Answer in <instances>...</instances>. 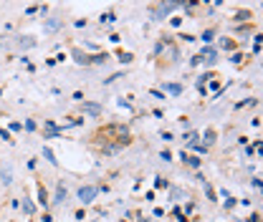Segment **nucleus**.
<instances>
[{
	"label": "nucleus",
	"mask_w": 263,
	"mask_h": 222,
	"mask_svg": "<svg viewBox=\"0 0 263 222\" xmlns=\"http://www.w3.org/2000/svg\"><path fill=\"white\" fill-rule=\"evenodd\" d=\"M182 162H187V167H193V169L200 167V157H187L185 152H182Z\"/></svg>",
	"instance_id": "nucleus-10"
},
{
	"label": "nucleus",
	"mask_w": 263,
	"mask_h": 222,
	"mask_svg": "<svg viewBox=\"0 0 263 222\" xmlns=\"http://www.w3.org/2000/svg\"><path fill=\"white\" fill-rule=\"evenodd\" d=\"M99 139H104V144H114V142H132L129 127L127 124H106L97 131Z\"/></svg>",
	"instance_id": "nucleus-1"
},
{
	"label": "nucleus",
	"mask_w": 263,
	"mask_h": 222,
	"mask_svg": "<svg viewBox=\"0 0 263 222\" xmlns=\"http://www.w3.org/2000/svg\"><path fill=\"white\" fill-rule=\"evenodd\" d=\"M97 194H99V187H94V185H84V187H79V192H76V197L84 205H91L97 199Z\"/></svg>",
	"instance_id": "nucleus-2"
},
{
	"label": "nucleus",
	"mask_w": 263,
	"mask_h": 222,
	"mask_svg": "<svg viewBox=\"0 0 263 222\" xmlns=\"http://www.w3.org/2000/svg\"><path fill=\"white\" fill-rule=\"evenodd\" d=\"M248 18H251V15H248V13H243V10H240V13H235V23H243V21H248Z\"/></svg>",
	"instance_id": "nucleus-17"
},
{
	"label": "nucleus",
	"mask_w": 263,
	"mask_h": 222,
	"mask_svg": "<svg viewBox=\"0 0 263 222\" xmlns=\"http://www.w3.org/2000/svg\"><path fill=\"white\" fill-rule=\"evenodd\" d=\"M26 129H28V131H33V129H35V122H31V119H28V122H26Z\"/></svg>",
	"instance_id": "nucleus-23"
},
{
	"label": "nucleus",
	"mask_w": 263,
	"mask_h": 222,
	"mask_svg": "<svg viewBox=\"0 0 263 222\" xmlns=\"http://www.w3.org/2000/svg\"><path fill=\"white\" fill-rule=\"evenodd\" d=\"M215 136H218V134H215V129H208V131H205V142H202V147H205V149H208V147H213V144H215Z\"/></svg>",
	"instance_id": "nucleus-8"
},
{
	"label": "nucleus",
	"mask_w": 263,
	"mask_h": 222,
	"mask_svg": "<svg viewBox=\"0 0 263 222\" xmlns=\"http://www.w3.org/2000/svg\"><path fill=\"white\" fill-rule=\"evenodd\" d=\"M109 61V53H97V56H91V64H106Z\"/></svg>",
	"instance_id": "nucleus-11"
},
{
	"label": "nucleus",
	"mask_w": 263,
	"mask_h": 222,
	"mask_svg": "<svg viewBox=\"0 0 263 222\" xmlns=\"http://www.w3.org/2000/svg\"><path fill=\"white\" fill-rule=\"evenodd\" d=\"M71 56H73V61H76V64H81V66H91V56L81 53L79 48H73V51H71Z\"/></svg>",
	"instance_id": "nucleus-6"
},
{
	"label": "nucleus",
	"mask_w": 263,
	"mask_h": 222,
	"mask_svg": "<svg viewBox=\"0 0 263 222\" xmlns=\"http://www.w3.org/2000/svg\"><path fill=\"white\" fill-rule=\"evenodd\" d=\"M119 61H122V64H132V61H134V56H132V53H124V51H122V53H119Z\"/></svg>",
	"instance_id": "nucleus-15"
},
{
	"label": "nucleus",
	"mask_w": 263,
	"mask_h": 222,
	"mask_svg": "<svg viewBox=\"0 0 263 222\" xmlns=\"http://www.w3.org/2000/svg\"><path fill=\"white\" fill-rule=\"evenodd\" d=\"M43 157L48 159V162H51V164H59V159H56V154H53V152H51V149H48V147H43Z\"/></svg>",
	"instance_id": "nucleus-12"
},
{
	"label": "nucleus",
	"mask_w": 263,
	"mask_h": 222,
	"mask_svg": "<svg viewBox=\"0 0 263 222\" xmlns=\"http://www.w3.org/2000/svg\"><path fill=\"white\" fill-rule=\"evenodd\" d=\"M81 111L84 114H89V116H101V106L99 104H91V101H81Z\"/></svg>",
	"instance_id": "nucleus-4"
},
{
	"label": "nucleus",
	"mask_w": 263,
	"mask_h": 222,
	"mask_svg": "<svg viewBox=\"0 0 263 222\" xmlns=\"http://www.w3.org/2000/svg\"><path fill=\"white\" fill-rule=\"evenodd\" d=\"M155 187H157V190H162V187H167V182H164L162 177H157V179H155Z\"/></svg>",
	"instance_id": "nucleus-20"
},
{
	"label": "nucleus",
	"mask_w": 263,
	"mask_h": 222,
	"mask_svg": "<svg viewBox=\"0 0 263 222\" xmlns=\"http://www.w3.org/2000/svg\"><path fill=\"white\" fill-rule=\"evenodd\" d=\"M23 210H26V215H33V210H35V207H33L31 202L26 199V202H23Z\"/></svg>",
	"instance_id": "nucleus-18"
},
{
	"label": "nucleus",
	"mask_w": 263,
	"mask_h": 222,
	"mask_svg": "<svg viewBox=\"0 0 263 222\" xmlns=\"http://www.w3.org/2000/svg\"><path fill=\"white\" fill-rule=\"evenodd\" d=\"M223 48H226V51H233V48H235V43H233V41H223Z\"/></svg>",
	"instance_id": "nucleus-21"
},
{
	"label": "nucleus",
	"mask_w": 263,
	"mask_h": 222,
	"mask_svg": "<svg viewBox=\"0 0 263 222\" xmlns=\"http://www.w3.org/2000/svg\"><path fill=\"white\" fill-rule=\"evenodd\" d=\"M164 91H170V94H182V86H180V84H167Z\"/></svg>",
	"instance_id": "nucleus-13"
},
{
	"label": "nucleus",
	"mask_w": 263,
	"mask_h": 222,
	"mask_svg": "<svg viewBox=\"0 0 263 222\" xmlns=\"http://www.w3.org/2000/svg\"><path fill=\"white\" fill-rule=\"evenodd\" d=\"M101 23H114V13H106V15H101Z\"/></svg>",
	"instance_id": "nucleus-19"
},
{
	"label": "nucleus",
	"mask_w": 263,
	"mask_h": 222,
	"mask_svg": "<svg viewBox=\"0 0 263 222\" xmlns=\"http://www.w3.org/2000/svg\"><path fill=\"white\" fill-rule=\"evenodd\" d=\"M38 202H41V207H48V194L43 190V185H38Z\"/></svg>",
	"instance_id": "nucleus-9"
},
{
	"label": "nucleus",
	"mask_w": 263,
	"mask_h": 222,
	"mask_svg": "<svg viewBox=\"0 0 263 222\" xmlns=\"http://www.w3.org/2000/svg\"><path fill=\"white\" fill-rule=\"evenodd\" d=\"M248 222H261V217H258V215H253V217H251Z\"/></svg>",
	"instance_id": "nucleus-24"
},
{
	"label": "nucleus",
	"mask_w": 263,
	"mask_h": 222,
	"mask_svg": "<svg viewBox=\"0 0 263 222\" xmlns=\"http://www.w3.org/2000/svg\"><path fill=\"white\" fill-rule=\"evenodd\" d=\"M162 139H164V142H172V139H175V136H172V134H170V131H162Z\"/></svg>",
	"instance_id": "nucleus-22"
},
{
	"label": "nucleus",
	"mask_w": 263,
	"mask_h": 222,
	"mask_svg": "<svg viewBox=\"0 0 263 222\" xmlns=\"http://www.w3.org/2000/svg\"><path fill=\"white\" fill-rule=\"evenodd\" d=\"M61 26H64V21L53 15V18H48V21L43 23V31H48V33H56V31H59V28H61Z\"/></svg>",
	"instance_id": "nucleus-5"
},
{
	"label": "nucleus",
	"mask_w": 263,
	"mask_h": 222,
	"mask_svg": "<svg viewBox=\"0 0 263 222\" xmlns=\"http://www.w3.org/2000/svg\"><path fill=\"white\" fill-rule=\"evenodd\" d=\"M213 35H215V31H213V28H208V31L202 33V41H205V43H210V41H213Z\"/></svg>",
	"instance_id": "nucleus-16"
},
{
	"label": "nucleus",
	"mask_w": 263,
	"mask_h": 222,
	"mask_svg": "<svg viewBox=\"0 0 263 222\" xmlns=\"http://www.w3.org/2000/svg\"><path fill=\"white\" fill-rule=\"evenodd\" d=\"M175 8H177V3H157V5L152 8V18H155V21H162L164 15H170Z\"/></svg>",
	"instance_id": "nucleus-3"
},
{
	"label": "nucleus",
	"mask_w": 263,
	"mask_h": 222,
	"mask_svg": "<svg viewBox=\"0 0 263 222\" xmlns=\"http://www.w3.org/2000/svg\"><path fill=\"white\" fill-rule=\"evenodd\" d=\"M185 142H187L190 147H195V144H197V131H190V134L185 136Z\"/></svg>",
	"instance_id": "nucleus-14"
},
{
	"label": "nucleus",
	"mask_w": 263,
	"mask_h": 222,
	"mask_svg": "<svg viewBox=\"0 0 263 222\" xmlns=\"http://www.w3.org/2000/svg\"><path fill=\"white\" fill-rule=\"evenodd\" d=\"M64 199H66V187L64 185H59V187H56V194H53V199H51L48 205H61Z\"/></svg>",
	"instance_id": "nucleus-7"
}]
</instances>
